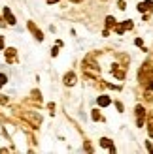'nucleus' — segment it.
<instances>
[{
	"instance_id": "obj_7",
	"label": "nucleus",
	"mask_w": 153,
	"mask_h": 154,
	"mask_svg": "<svg viewBox=\"0 0 153 154\" xmlns=\"http://www.w3.org/2000/svg\"><path fill=\"white\" fill-rule=\"evenodd\" d=\"M153 9V0H146V2H140L138 4V12L146 13V12H151Z\"/></svg>"
},
{
	"instance_id": "obj_27",
	"label": "nucleus",
	"mask_w": 153,
	"mask_h": 154,
	"mask_svg": "<svg viewBox=\"0 0 153 154\" xmlns=\"http://www.w3.org/2000/svg\"><path fill=\"white\" fill-rule=\"evenodd\" d=\"M4 24H6V23H4V21H2V19H0V27H4Z\"/></svg>"
},
{
	"instance_id": "obj_13",
	"label": "nucleus",
	"mask_w": 153,
	"mask_h": 154,
	"mask_svg": "<svg viewBox=\"0 0 153 154\" xmlns=\"http://www.w3.org/2000/svg\"><path fill=\"white\" fill-rule=\"evenodd\" d=\"M147 133L153 137V111H149V119H147Z\"/></svg>"
},
{
	"instance_id": "obj_11",
	"label": "nucleus",
	"mask_w": 153,
	"mask_h": 154,
	"mask_svg": "<svg viewBox=\"0 0 153 154\" xmlns=\"http://www.w3.org/2000/svg\"><path fill=\"white\" fill-rule=\"evenodd\" d=\"M6 60H8L9 64H13L15 60H17V51H15L13 47H9V49L6 51Z\"/></svg>"
},
{
	"instance_id": "obj_26",
	"label": "nucleus",
	"mask_w": 153,
	"mask_h": 154,
	"mask_svg": "<svg viewBox=\"0 0 153 154\" xmlns=\"http://www.w3.org/2000/svg\"><path fill=\"white\" fill-rule=\"evenodd\" d=\"M72 2H76V4H79V2H83V0H72Z\"/></svg>"
},
{
	"instance_id": "obj_25",
	"label": "nucleus",
	"mask_w": 153,
	"mask_h": 154,
	"mask_svg": "<svg viewBox=\"0 0 153 154\" xmlns=\"http://www.w3.org/2000/svg\"><path fill=\"white\" fill-rule=\"evenodd\" d=\"M45 2H47V4H57L59 0H45Z\"/></svg>"
},
{
	"instance_id": "obj_15",
	"label": "nucleus",
	"mask_w": 153,
	"mask_h": 154,
	"mask_svg": "<svg viewBox=\"0 0 153 154\" xmlns=\"http://www.w3.org/2000/svg\"><path fill=\"white\" fill-rule=\"evenodd\" d=\"M115 24H117V23H115V19L111 17V15H110V17H106V28H111V27L115 28Z\"/></svg>"
},
{
	"instance_id": "obj_19",
	"label": "nucleus",
	"mask_w": 153,
	"mask_h": 154,
	"mask_svg": "<svg viewBox=\"0 0 153 154\" xmlns=\"http://www.w3.org/2000/svg\"><path fill=\"white\" fill-rule=\"evenodd\" d=\"M146 89H147V92H153V79L149 81V83H146Z\"/></svg>"
},
{
	"instance_id": "obj_23",
	"label": "nucleus",
	"mask_w": 153,
	"mask_h": 154,
	"mask_svg": "<svg viewBox=\"0 0 153 154\" xmlns=\"http://www.w3.org/2000/svg\"><path fill=\"white\" fill-rule=\"evenodd\" d=\"M115 107H117L119 111H123V104H121V101H115Z\"/></svg>"
},
{
	"instance_id": "obj_18",
	"label": "nucleus",
	"mask_w": 153,
	"mask_h": 154,
	"mask_svg": "<svg viewBox=\"0 0 153 154\" xmlns=\"http://www.w3.org/2000/svg\"><path fill=\"white\" fill-rule=\"evenodd\" d=\"M6 104H8V96L0 94V105H6Z\"/></svg>"
},
{
	"instance_id": "obj_3",
	"label": "nucleus",
	"mask_w": 153,
	"mask_h": 154,
	"mask_svg": "<svg viewBox=\"0 0 153 154\" xmlns=\"http://www.w3.org/2000/svg\"><path fill=\"white\" fill-rule=\"evenodd\" d=\"M21 117L27 122H30V126H32V128H38L40 124H42V117H40L38 113H23Z\"/></svg>"
},
{
	"instance_id": "obj_4",
	"label": "nucleus",
	"mask_w": 153,
	"mask_h": 154,
	"mask_svg": "<svg viewBox=\"0 0 153 154\" xmlns=\"http://www.w3.org/2000/svg\"><path fill=\"white\" fill-rule=\"evenodd\" d=\"M134 111H136V126L142 128V126H144V119H146V109L142 105H136Z\"/></svg>"
},
{
	"instance_id": "obj_10",
	"label": "nucleus",
	"mask_w": 153,
	"mask_h": 154,
	"mask_svg": "<svg viewBox=\"0 0 153 154\" xmlns=\"http://www.w3.org/2000/svg\"><path fill=\"white\" fill-rule=\"evenodd\" d=\"M4 19H6L8 24H12V27H13L15 23H17V21H15V17H13V13H12V9H9L8 6L4 8Z\"/></svg>"
},
{
	"instance_id": "obj_5",
	"label": "nucleus",
	"mask_w": 153,
	"mask_h": 154,
	"mask_svg": "<svg viewBox=\"0 0 153 154\" xmlns=\"http://www.w3.org/2000/svg\"><path fill=\"white\" fill-rule=\"evenodd\" d=\"M28 30L34 34V38H36L38 42H42V40H44V34H42V30H40V28H36V24H34L32 21H28Z\"/></svg>"
},
{
	"instance_id": "obj_2",
	"label": "nucleus",
	"mask_w": 153,
	"mask_h": 154,
	"mask_svg": "<svg viewBox=\"0 0 153 154\" xmlns=\"http://www.w3.org/2000/svg\"><path fill=\"white\" fill-rule=\"evenodd\" d=\"M138 79H140V83H142V85L149 83V81L153 79V66L144 64V68H142V70L138 71Z\"/></svg>"
},
{
	"instance_id": "obj_8",
	"label": "nucleus",
	"mask_w": 153,
	"mask_h": 154,
	"mask_svg": "<svg viewBox=\"0 0 153 154\" xmlns=\"http://www.w3.org/2000/svg\"><path fill=\"white\" fill-rule=\"evenodd\" d=\"M111 73H114L117 79H125V70L121 68L119 64H114V66H111Z\"/></svg>"
},
{
	"instance_id": "obj_24",
	"label": "nucleus",
	"mask_w": 153,
	"mask_h": 154,
	"mask_svg": "<svg viewBox=\"0 0 153 154\" xmlns=\"http://www.w3.org/2000/svg\"><path fill=\"white\" fill-rule=\"evenodd\" d=\"M2 49H4V38L0 36V51H2Z\"/></svg>"
},
{
	"instance_id": "obj_14",
	"label": "nucleus",
	"mask_w": 153,
	"mask_h": 154,
	"mask_svg": "<svg viewBox=\"0 0 153 154\" xmlns=\"http://www.w3.org/2000/svg\"><path fill=\"white\" fill-rule=\"evenodd\" d=\"M96 101H98V105L100 107H106V105H110V98H108V96H98V100H96Z\"/></svg>"
},
{
	"instance_id": "obj_20",
	"label": "nucleus",
	"mask_w": 153,
	"mask_h": 154,
	"mask_svg": "<svg viewBox=\"0 0 153 154\" xmlns=\"http://www.w3.org/2000/svg\"><path fill=\"white\" fill-rule=\"evenodd\" d=\"M59 47H60V45H57V47L51 49V55H53V56H57V55H59Z\"/></svg>"
},
{
	"instance_id": "obj_9",
	"label": "nucleus",
	"mask_w": 153,
	"mask_h": 154,
	"mask_svg": "<svg viewBox=\"0 0 153 154\" xmlns=\"http://www.w3.org/2000/svg\"><path fill=\"white\" fill-rule=\"evenodd\" d=\"M63 81H64V85H66V86L76 85V73H74V71H68V73L63 77Z\"/></svg>"
},
{
	"instance_id": "obj_17",
	"label": "nucleus",
	"mask_w": 153,
	"mask_h": 154,
	"mask_svg": "<svg viewBox=\"0 0 153 154\" xmlns=\"http://www.w3.org/2000/svg\"><path fill=\"white\" fill-rule=\"evenodd\" d=\"M6 83H8V75L6 73H0V89H2Z\"/></svg>"
},
{
	"instance_id": "obj_12",
	"label": "nucleus",
	"mask_w": 153,
	"mask_h": 154,
	"mask_svg": "<svg viewBox=\"0 0 153 154\" xmlns=\"http://www.w3.org/2000/svg\"><path fill=\"white\" fill-rule=\"evenodd\" d=\"M100 145L102 147H106V148H110V152H115V147H114V143H111L108 137H102L100 139Z\"/></svg>"
},
{
	"instance_id": "obj_6",
	"label": "nucleus",
	"mask_w": 153,
	"mask_h": 154,
	"mask_svg": "<svg viewBox=\"0 0 153 154\" xmlns=\"http://www.w3.org/2000/svg\"><path fill=\"white\" fill-rule=\"evenodd\" d=\"M132 27H134V24H132V21L129 19V21H125V23H121V24H115V32L117 34H123L125 30H130Z\"/></svg>"
},
{
	"instance_id": "obj_1",
	"label": "nucleus",
	"mask_w": 153,
	"mask_h": 154,
	"mask_svg": "<svg viewBox=\"0 0 153 154\" xmlns=\"http://www.w3.org/2000/svg\"><path fill=\"white\" fill-rule=\"evenodd\" d=\"M81 68H83V73L87 75V77H91V79H96V77H98V73H100L98 64H96L95 60L91 58V56L83 60V66H81Z\"/></svg>"
},
{
	"instance_id": "obj_21",
	"label": "nucleus",
	"mask_w": 153,
	"mask_h": 154,
	"mask_svg": "<svg viewBox=\"0 0 153 154\" xmlns=\"http://www.w3.org/2000/svg\"><path fill=\"white\" fill-rule=\"evenodd\" d=\"M134 43H136V45H138V47H144V42H142V40H140V38H136V40H134Z\"/></svg>"
},
{
	"instance_id": "obj_22",
	"label": "nucleus",
	"mask_w": 153,
	"mask_h": 154,
	"mask_svg": "<svg viewBox=\"0 0 153 154\" xmlns=\"http://www.w3.org/2000/svg\"><path fill=\"white\" fill-rule=\"evenodd\" d=\"M117 6H119V9H125L127 6H125V2H123V0H119V2H117Z\"/></svg>"
},
{
	"instance_id": "obj_16",
	"label": "nucleus",
	"mask_w": 153,
	"mask_h": 154,
	"mask_svg": "<svg viewBox=\"0 0 153 154\" xmlns=\"http://www.w3.org/2000/svg\"><path fill=\"white\" fill-rule=\"evenodd\" d=\"M91 117H93V120H95V122H96V120H102V115L98 113V109H95L93 113H91Z\"/></svg>"
}]
</instances>
